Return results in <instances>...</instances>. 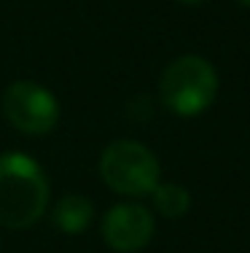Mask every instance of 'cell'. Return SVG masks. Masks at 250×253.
<instances>
[{"instance_id":"obj_1","label":"cell","mask_w":250,"mask_h":253,"mask_svg":"<svg viewBox=\"0 0 250 253\" xmlns=\"http://www.w3.org/2000/svg\"><path fill=\"white\" fill-rule=\"evenodd\" d=\"M49 208V180L40 165L27 154L0 156V224L30 229Z\"/></svg>"},{"instance_id":"obj_2","label":"cell","mask_w":250,"mask_h":253,"mask_svg":"<svg viewBox=\"0 0 250 253\" xmlns=\"http://www.w3.org/2000/svg\"><path fill=\"white\" fill-rule=\"evenodd\" d=\"M218 94V73L205 57L186 54L172 59L159 78V97L175 116H199Z\"/></svg>"},{"instance_id":"obj_3","label":"cell","mask_w":250,"mask_h":253,"mask_svg":"<svg viewBox=\"0 0 250 253\" xmlns=\"http://www.w3.org/2000/svg\"><path fill=\"white\" fill-rule=\"evenodd\" d=\"M105 186L121 197H148L159 186V159L138 140H116L100 156Z\"/></svg>"},{"instance_id":"obj_4","label":"cell","mask_w":250,"mask_h":253,"mask_svg":"<svg viewBox=\"0 0 250 253\" xmlns=\"http://www.w3.org/2000/svg\"><path fill=\"white\" fill-rule=\"evenodd\" d=\"M3 113L22 135H46L59 122V102L38 81H14L3 94Z\"/></svg>"},{"instance_id":"obj_5","label":"cell","mask_w":250,"mask_h":253,"mask_svg":"<svg viewBox=\"0 0 250 253\" xmlns=\"http://www.w3.org/2000/svg\"><path fill=\"white\" fill-rule=\"evenodd\" d=\"M153 215L138 202L113 205L103 218V240L118 253H138L153 237Z\"/></svg>"},{"instance_id":"obj_6","label":"cell","mask_w":250,"mask_h":253,"mask_svg":"<svg viewBox=\"0 0 250 253\" xmlns=\"http://www.w3.org/2000/svg\"><path fill=\"white\" fill-rule=\"evenodd\" d=\"M92 215H94V205L89 197L83 194H65L62 200L54 205V226L65 234H81L83 229L92 224Z\"/></svg>"},{"instance_id":"obj_7","label":"cell","mask_w":250,"mask_h":253,"mask_svg":"<svg viewBox=\"0 0 250 253\" xmlns=\"http://www.w3.org/2000/svg\"><path fill=\"white\" fill-rule=\"evenodd\" d=\"M151 197H153V208L164 218H183L191 208V194L180 183H159L151 191Z\"/></svg>"},{"instance_id":"obj_8","label":"cell","mask_w":250,"mask_h":253,"mask_svg":"<svg viewBox=\"0 0 250 253\" xmlns=\"http://www.w3.org/2000/svg\"><path fill=\"white\" fill-rule=\"evenodd\" d=\"M178 3H183V5H202V3H207V0H178Z\"/></svg>"},{"instance_id":"obj_9","label":"cell","mask_w":250,"mask_h":253,"mask_svg":"<svg viewBox=\"0 0 250 253\" xmlns=\"http://www.w3.org/2000/svg\"><path fill=\"white\" fill-rule=\"evenodd\" d=\"M237 3H242V5H248V8H250V0H237Z\"/></svg>"},{"instance_id":"obj_10","label":"cell","mask_w":250,"mask_h":253,"mask_svg":"<svg viewBox=\"0 0 250 253\" xmlns=\"http://www.w3.org/2000/svg\"><path fill=\"white\" fill-rule=\"evenodd\" d=\"M0 248H3V243H0Z\"/></svg>"}]
</instances>
